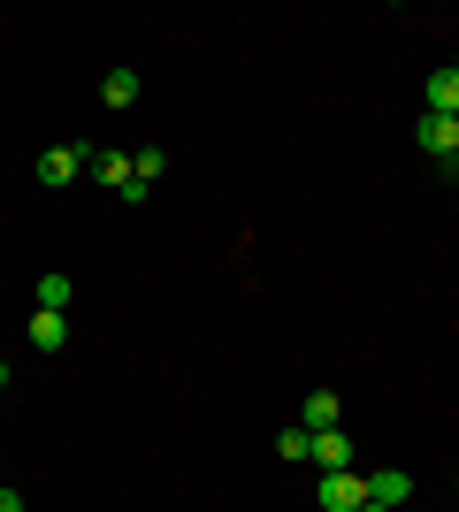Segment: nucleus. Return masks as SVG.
<instances>
[{"label":"nucleus","mask_w":459,"mask_h":512,"mask_svg":"<svg viewBox=\"0 0 459 512\" xmlns=\"http://www.w3.org/2000/svg\"><path fill=\"white\" fill-rule=\"evenodd\" d=\"M0 512H23V497H16V490H8V482H0Z\"/></svg>","instance_id":"14"},{"label":"nucleus","mask_w":459,"mask_h":512,"mask_svg":"<svg viewBox=\"0 0 459 512\" xmlns=\"http://www.w3.org/2000/svg\"><path fill=\"white\" fill-rule=\"evenodd\" d=\"M444 176H459V146H452V153H444Z\"/></svg>","instance_id":"15"},{"label":"nucleus","mask_w":459,"mask_h":512,"mask_svg":"<svg viewBox=\"0 0 459 512\" xmlns=\"http://www.w3.org/2000/svg\"><path fill=\"white\" fill-rule=\"evenodd\" d=\"M161 169H169V153H161V146H138V153H131V192L161 184Z\"/></svg>","instance_id":"10"},{"label":"nucleus","mask_w":459,"mask_h":512,"mask_svg":"<svg viewBox=\"0 0 459 512\" xmlns=\"http://www.w3.org/2000/svg\"><path fill=\"white\" fill-rule=\"evenodd\" d=\"M92 184L100 192H131V153H115V146H92Z\"/></svg>","instance_id":"3"},{"label":"nucleus","mask_w":459,"mask_h":512,"mask_svg":"<svg viewBox=\"0 0 459 512\" xmlns=\"http://www.w3.org/2000/svg\"><path fill=\"white\" fill-rule=\"evenodd\" d=\"M421 107H429V115H459V77H452V69L429 77V100H421Z\"/></svg>","instance_id":"11"},{"label":"nucleus","mask_w":459,"mask_h":512,"mask_svg":"<svg viewBox=\"0 0 459 512\" xmlns=\"http://www.w3.org/2000/svg\"><path fill=\"white\" fill-rule=\"evenodd\" d=\"M100 100H108V107H131L138 100V69H108V77H100Z\"/></svg>","instance_id":"12"},{"label":"nucleus","mask_w":459,"mask_h":512,"mask_svg":"<svg viewBox=\"0 0 459 512\" xmlns=\"http://www.w3.org/2000/svg\"><path fill=\"white\" fill-rule=\"evenodd\" d=\"M360 512H391V505H360Z\"/></svg>","instance_id":"17"},{"label":"nucleus","mask_w":459,"mask_h":512,"mask_svg":"<svg viewBox=\"0 0 459 512\" xmlns=\"http://www.w3.org/2000/svg\"><path fill=\"white\" fill-rule=\"evenodd\" d=\"M276 451H284L291 467H299V459H314V436H306V428H299V421H291V428H284V436H276Z\"/></svg>","instance_id":"13"},{"label":"nucleus","mask_w":459,"mask_h":512,"mask_svg":"<svg viewBox=\"0 0 459 512\" xmlns=\"http://www.w3.org/2000/svg\"><path fill=\"white\" fill-rule=\"evenodd\" d=\"M406 497H414V482H406V474H398V467H383V474H368V505H406Z\"/></svg>","instance_id":"8"},{"label":"nucleus","mask_w":459,"mask_h":512,"mask_svg":"<svg viewBox=\"0 0 459 512\" xmlns=\"http://www.w3.org/2000/svg\"><path fill=\"white\" fill-rule=\"evenodd\" d=\"M314 467H322V474L352 467V436H345V428H322V436H314Z\"/></svg>","instance_id":"7"},{"label":"nucleus","mask_w":459,"mask_h":512,"mask_svg":"<svg viewBox=\"0 0 459 512\" xmlns=\"http://www.w3.org/2000/svg\"><path fill=\"white\" fill-rule=\"evenodd\" d=\"M414 138H421V146H429V153H437V161H444V153L459 146V115H429V107H421V123H414Z\"/></svg>","instance_id":"6"},{"label":"nucleus","mask_w":459,"mask_h":512,"mask_svg":"<svg viewBox=\"0 0 459 512\" xmlns=\"http://www.w3.org/2000/svg\"><path fill=\"white\" fill-rule=\"evenodd\" d=\"M314 505H322V512H360V505H368V474H360V467L322 474V482H314Z\"/></svg>","instance_id":"1"},{"label":"nucleus","mask_w":459,"mask_h":512,"mask_svg":"<svg viewBox=\"0 0 459 512\" xmlns=\"http://www.w3.org/2000/svg\"><path fill=\"white\" fill-rule=\"evenodd\" d=\"M0 390H8V360H0Z\"/></svg>","instance_id":"16"},{"label":"nucleus","mask_w":459,"mask_h":512,"mask_svg":"<svg viewBox=\"0 0 459 512\" xmlns=\"http://www.w3.org/2000/svg\"><path fill=\"white\" fill-rule=\"evenodd\" d=\"M69 299H77V283H69L62 268H46V276H39V306H46V314H69Z\"/></svg>","instance_id":"9"},{"label":"nucleus","mask_w":459,"mask_h":512,"mask_svg":"<svg viewBox=\"0 0 459 512\" xmlns=\"http://www.w3.org/2000/svg\"><path fill=\"white\" fill-rule=\"evenodd\" d=\"M345 421V406H337V390H306V406H299V428L306 436H322V428Z\"/></svg>","instance_id":"4"},{"label":"nucleus","mask_w":459,"mask_h":512,"mask_svg":"<svg viewBox=\"0 0 459 512\" xmlns=\"http://www.w3.org/2000/svg\"><path fill=\"white\" fill-rule=\"evenodd\" d=\"M92 169V146H46L39 153V184L54 192V184H77V176Z\"/></svg>","instance_id":"2"},{"label":"nucleus","mask_w":459,"mask_h":512,"mask_svg":"<svg viewBox=\"0 0 459 512\" xmlns=\"http://www.w3.org/2000/svg\"><path fill=\"white\" fill-rule=\"evenodd\" d=\"M23 337H31V352H62V344H69V314L31 306V329H23Z\"/></svg>","instance_id":"5"},{"label":"nucleus","mask_w":459,"mask_h":512,"mask_svg":"<svg viewBox=\"0 0 459 512\" xmlns=\"http://www.w3.org/2000/svg\"><path fill=\"white\" fill-rule=\"evenodd\" d=\"M452 77H459V54H452Z\"/></svg>","instance_id":"18"}]
</instances>
